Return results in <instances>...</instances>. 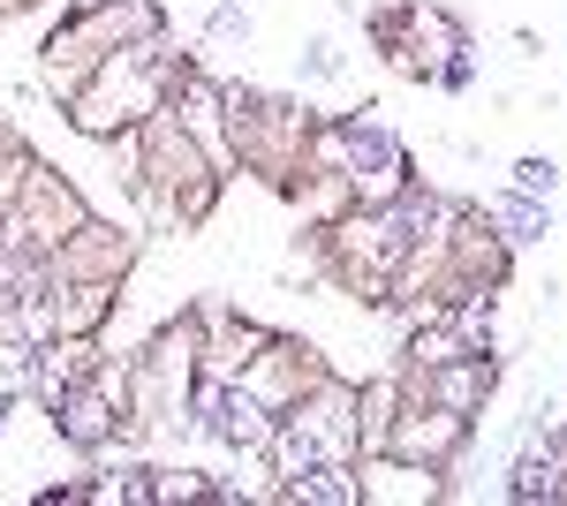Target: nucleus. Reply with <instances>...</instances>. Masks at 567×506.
Masks as SVG:
<instances>
[{
  "label": "nucleus",
  "mask_w": 567,
  "mask_h": 506,
  "mask_svg": "<svg viewBox=\"0 0 567 506\" xmlns=\"http://www.w3.org/2000/svg\"><path fill=\"white\" fill-rule=\"evenodd\" d=\"M136 257H144V242H136V227H122V219H99L91 211L84 227L61 242V250L45 257L53 265V280H130Z\"/></svg>",
  "instance_id": "nucleus-13"
},
{
  "label": "nucleus",
  "mask_w": 567,
  "mask_h": 506,
  "mask_svg": "<svg viewBox=\"0 0 567 506\" xmlns=\"http://www.w3.org/2000/svg\"><path fill=\"white\" fill-rule=\"evenodd\" d=\"M341 152H349L355 205H393V197H409V189L424 182V174H416V159H409V144L379 122V106H371V99L341 114Z\"/></svg>",
  "instance_id": "nucleus-9"
},
{
  "label": "nucleus",
  "mask_w": 567,
  "mask_h": 506,
  "mask_svg": "<svg viewBox=\"0 0 567 506\" xmlns=\"http://www.w3.org/2000/svg\"><path fill=\"white\" fill-rule=\"evenodd\" d=\"M401 371V363H393ZM499 348H470V355H454V363H439V371H401V393L409 401H439V409H462V416H484L492 409V393H499Z\"/></svg>",
  "instance_id": "nucleus-12"
},
{
  "label": "nucleus",
  "mask_w": 567,
  "mask_h": 506,
  "mask_svg": "<svg viewBox=\"0 0 567 506\" xmlns=\"http://www.w3.org/2000/svg\"><path fill=\"white\" fill-rule=\"evenodd\" d=\"M470 348H492L477 340L462 318H416V326H401V371H439V363H454V355H470Z\"/></svg>",
  "instance_id": "nucleus-20"
},
{
  "label": "nucleus",
  "mask_w": 567,
  "mask_h": 506,
  "mask_svg": "<svg viewBox=\"0 0 567 506\" xmlns=\"http://www.w3.org/2000/svg\"><path fill=\"white\" fill-rule=\"evenodd\" d=\"M553 438H560V446H567V416H560V423H553Z\"/></svg>",
  "instance_id": "nucleus-32"
},
{
  "label": "nucleus",
  "mask_w": 567,
  "mask_h": 506,
  "mask_svg": "<svg viewBox=\"0 0 567 506\" xmlns=\"http://www.w3.org/2000/svg\"><path fill=\"white\" fill-rule=\"evenodd\" d=\"M31 8H45V0H0V23H8V16H31Z\"/></svg>",
  "instance_id": "nucleus-30"
},
{
  "label": "nucleus",
  "mask_w": 567,
  "mask_h": 506,
  "mask_svg": "<svg viewBox=\"0 0 567 506\" xmlns=\"http://www.w3.org/2000/svg\"><path fill=\"white\" fill-rule=\"evenodd\" d=\"M167 106H175L182 128L197 136V152H205L219 174H235V144H227V99H219V76L205 69V61H189V69H182V84L167 91Z\"/></svg>",
  "instance_id": "nucleus-15"
},
{
  "label": "nucleus",
  "mask_w": 567,
  "mask_h": 506,
  "mask_svg": "<svg viewBox=\"0 0 567 506\" xmlns=\"http://www.w3.org/2000/svg\"><path fill=\"white\" fill-rule=\"evenodd\" d=\"M296 69H303L310 84H333V76H341V45H333V39H310L303 53H296Z\"/></svg>",
  "instance_id": "nucleus-28"
},
{
  "label": "nucleus",
  "mask_w": 567,
  "mask_h": 506,
  "mask_svg": "<svg viewBox=\"0 0 567 506\" xmlns=\"http://www.w3.org/2000/svg\"><path fill=\"white\" fill-rule=\"evenodd\" d=\"M114 152L130 159V197L136 211L152 219V227H175V235H197L205 219H213L219 189H227V174L197 152V136L182 128L175 106H159V114H144L136 136H114Z\"/></svg>",
  "instance_id": "nucleus-1"
},
{
  "label": "nucleus",
  "mask_w": 567,
  "mask_h": 506,
  "mask_svg": "<svg viewBox=\"0 0 567 506\" xmlns=\"http://www.w3.org/2000/svg\"><path fill=\"white\" fill-rule=\"evenodd\" d=\"M355 454H363V438H355V385L333 379V371L272 423V446H265V462L280 468V476H303V468H326V462H355Z\"/></svg>",
  "instance_id": "nucleus-6"
},
{
  "label": "nucleus",
  "mask_w": 567,
  "mask_h": 506,
  "mask_svg": "<svg viewBox=\"0 0 567 506\" xmlns=\"http://www.w3.org/2000/svg\"><path fill=\"white\" fill-rule=\"evenodd\" d=\"M152 506H219V476H205V468H152Z\"/></svg>",
  "instance_id": "nucleus-23"
},
{
  "label": "nucleus",
  "mask_w": 567,
  "mask_h": 506,
  "mask_svg": "<svg viewBox=\"0 0 567 506\" xmlns=\"http://www.w3.org/2000/svg\"><path fill=\"white\" fill-rule=\"evenodd\" d=\"M560 476H567V446L553 438V423H545L523 454H515V468H507V499L515 506H553L560 499Z\"/></svg>",
  "instance_id": "nucleus-19"
},
{
  "label": "nucleus",
  "mask_w": 567,
  "mask_h": 506,
  "mask_svg": "<svg viewBox=\"0 0 567 506\" xmlns=\"http://www.w3.org/2000/svg\"><path fill=\"white\" fill-rule=\"evenodd\" d=\"M477 211L507 235V250H523V242H545V235H553V205H545V197H523V189H492V197H477Z\"/></svg>",
  "instance_id": "nucleus-21"
},
{
  "label": "nucleus",
  "mask_w": 567,
  "mask_h": 506,
  "mask_svg": "<svg viewBox=\"0 0 567 506\" xmlns=\"http://www.w3.org/2000/svg\"><path fill=\"white\" fill-rule=\"evenodd\" d=\"M470 438H477V416L439 409V401H409V393H401V409H393L379 454H401V462H424V468H454L462 454H470Z\"/></svg>",
  "instance_id": "nucleus-11"
},
{
  "label": "nucleus",
  "mask_w": 567,
  "mask_h": 506,
  "mask_svg": "<svg viewBox=\"0 0 567 506\" xmlns=\"http://www.w3.org/2000/svg\"><path fill=\"white\" fill-rule=\"evenodd\" d=\"M432 91H477V45H454L432 69Z\"/></svg>",
  "instance_id": "nucleus-27"
},
{
  "label": "nucleus",
  "mask_w": 567,
  "mask_h": 506,
  "mask_svg": "<svg viewBox=\"0 0 567 506\" xmlns=\"http://www.w3.org/2000/svg\"><path fill=\"white\" fill-rule=\"evenodd\" d=\"M182 69H189V53L175 45V31H152V39L106 53L84 84L61 99V114H69V128H76V136H91V144L136 136V128H144V114H159V106H167V91L182 84Z\"/></svg>",
  "instance_id": "nucleus-2"
},
{
  "label": "nucleus",
  "mask_w": 567,
  "mask_h": 506,
  "mask_svg": "<svg viewBox=\"0 0 567 506\" xmlns=\"http://www.w3.org/2000/svg\"><path fill=\"white\" fill-rule=\"evenodd\" d=\"M99 355H106L99 333H45V340H31V355H23V385H31V401L53 409L76 379H91Z\"/></svg>",
  "instance_id": "nucleus-16"
},
{
  "label": "nucleus",
  "mask_w": 567,
  "mask_h": 506,
  "mask_svg": "<svg viewBox=\"0 0 567 506\" xmlns=\"http://www.w3.org/2000/svg\"><path fill=\"white\" fill-rule=\"evenodd\" d=\"M91 8H114V0H61V16H91Z\"/></svg>",
  "instance_id": "nucleus-31"
},
{
  "label": "nucleus",
  "mask_w": 567,
  "mask_h": 506,
  "mask_svg": "<svg viewBox=\"0 0 567 506\" xmlns=\"http://www.w3.org/2000/svg\"><path fill=\"white\" fill-rule=\"evenodd\" d=\"M31 506H91V476H61V484H39Z\"/></svg>",
  "instance_id": "nucleus-29"
},
{
  "label": "nucleus",
  "mask_w": 567,
  "mask_h": 506,
  "mask_svg": "<svg viewBox=\"0 0 567 506\" xmlns=\"http://www.w3.org/2000/svg\"><path fill=\"white\" fill-rule=\"evenodd\" d=\"M197 348H205V318H197V302H182L175 318L130 355V431H122V446H136V438H182L189 431Z\"/></svg>",
  "instance_id": "nucleus-3"
},
{
  "label": "nucleus",
  "mask_w": 567,
  "mask_h": 506,
  "mask_svg": "<svg viewBox=\"0 0 567 506\" xmlns=\"http://www.w3.org/2000/svg\"><path fill=\"white\" fill-rule=\"evenodd\" d=\"M227 99V144H235V167L258 174L265 189H296L303 174V144H310V122L318 106L296 99V91H265V84H219Z\"/></svg>",
  "instance_id": "nucleus-4"
},
{
  "label": "nucleus",
  "mask_w": 567,
  "mask_h": 506,
  "mask_svg": "<svg viewBox=\"0 0 567 506\" xmlns=\"http://www.w3.org/2000/svg\"><path fill=\"white\" fill-rule=\"evenodd\" d=\"M152 31H167V8H159V0H114V8H91V16H61L39 45V84L53 91V99H69L106 53L152 39Z\"/></svg>",
  "instance_id": "nucleus-5"
},
{
  "label": "nucleus",
  "mask_w": 567,
  "mask_h": 506,
  "mask_svg": "<svg viewBox=\"0 0 567 506\" xmlns=\"http://www.w3.org/2000/svg\"><path fill=\"white\" fill-rule=\"evenodd\" d=\"M45 423H53V438H61L69 454H91V462L114 454L122 431H130V363L99 355L91 379H76L53 409H45Z\"/></svg>",
  "instance_id": "nucleus-7"
},
{
  "label": "nucleus",
  "mask_w": 567,
  "mask_h": 506,
  "mask_svg": "<svg viewBox=\"0 0 567 506\" xmlns=\"http://www.w3.org/2000/svg\"><path fill=\"white\" fill-rule=\"evenodd\" d=\"M152 468L159 462H122L91 476V506H152Z\"/></svg>",
  "instance_id": "nucleus-22"
},
{
  "label": "nucleus",
  "mask_w": 567,
  "mask_h": 506,
  "mask_svg": "<svg viewBox=\"0 0 567 506\" xmlns=\"http://www.w3.org/2000/svg\"><path fill=\"white\" fill-rule=\"evenodd\" d=\"M39 167V152L16 136V122H0V211L16 205V189H23V174Z\"/></svg>",
  "instance_id": "nucleus-25"
},
{
  "label": "nucleus",
  "mask_w": 567,
  "mask_h": 506,
  "mask_svg": "<svg viewBox=\"0 0 567 506\" xmlns=\"http://www.w3.org/2000/svg\"><path fill=\"white\" fill-rule=\"evenodd\" d=\"M446 476L454 468H424V462H401V454H363L355 462L363 506H432L446 499Z\"/></svg>",
  "instance_id": "nucleus-17"
},
{
  "label": "nucleus",
  "mask_w": 567,
  "mask_h": 506,
  "mask_svg": "<svg viewBox=\"0 0 567 506\" xmlns=\"http://www.w3.org/2000/svg\"><path fill=\"white\" fill-rule=\"evenodd\" d=\"M250 31H258V23H250L243 0H219L213 16H205V45H250Z\"/></svg>",
  "instance_id": "nucleus-26"
},
{
  "label": "nucleus",
  "mask_w": 567,
  "mask_h": 506,
  "mask_svg": "<svg viewBox=\"0 0 567 506\" xmlns=\"http://www.w3.org/2000/svg\"><path fill=\"white\" fill-rule=\"evenodd\" d=\"M197 318H205V348H197V379H219L235 385L243 379V363L258 355L265 340H272V326H258V318H243V310H227L219 296H197Z\"/></svg>",
  "instance_id": "nucleus-14"
},
{
  "label": "nucleus",
  "mask_w": 567,
  "mask_h": 506,
  "mask_svg": "<svg viewBox=\"0 0 567 506\" xmlns=\"http://www.w3.org/2000/svg\"><path fill=\"white\" fill-rule=\"evenodd\" d=\"M507 189H523V197H545V205H553V197H560V159H553V152H523V159L507 167Z\"/></svg>",
  "instance_id": "nucleus-24"
},
{
  "label": "nucleus",
  "mask_w": 567,
  "mask_h": 506,
  "mask_svg": "<svg viewBox=\"0 0 567 506\" xmlns=\"http://www.w3.org/2000/svg\"><path fill=\"white\" fill-rule=\"evenodd\" d=\"M318 379H326V355H318V340H303V333H272L258 355L243 363V379H235V385L258 401L265 416H288V409H296V401H303Z\"/></svg>",
  "instance_id": "nucleus-10"
},
{
  "label": "nucleus",
  "mask_w": 567,
  "mask_h": 506,
  "mask_svg": "<svg viewBox=\"0 0 567 506\" xmlns=\"http://www.w3.org/2000/svg\"><path fill=\"white\" fill-rule=\"evenodd\" d=\"M84 219H91L84 189L39 159V167L23 174L16 205L0 211V242H16V250H31V257H53L61 242H69V235H76V227H84Z\"/></svg>",
  "instance_id": "nucleus-8"
},
{
  "label": "nucleus",
  "mask_w": 567,
  "mask_h": 506,
  "mask_svg": "<svg viewBox=\"0 0 567 506\" xmlns=\"http://www.w3.org/2000/svg\"><path fill=\"white\" fill-rule=\"evenodd\" d=\"M122 310V280H53L45 288V333H106Z\"/></svg>",
  "instance_id": "nucleus-18"
}]
</instances>
